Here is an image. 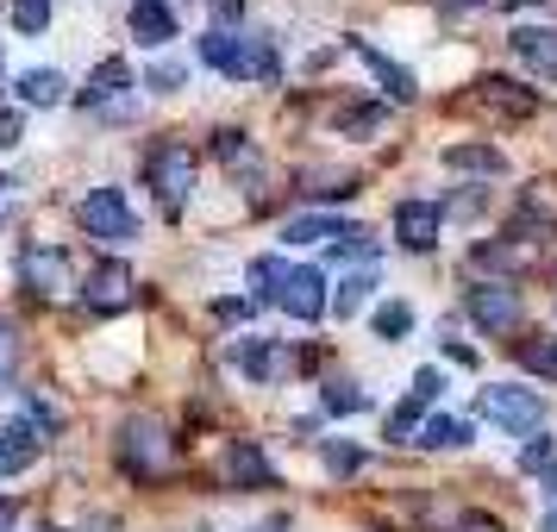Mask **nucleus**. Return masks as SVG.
I'll use <instances>...</instances> for the list:
<instances>
[{
	"instance_id": "obj_7",
	"label": "nucleus",
	"mask_w": 557,
	"mask_h": 532,
	"mask_svg": "<svg viewBox=\"0 0 557 532\" xmlns=\"http://www.w3.org/2000/svg\"><path fill=\"white\" fill-rule=\"evenodd\" d=\"M232 363H238L251 382H276V376H288L295 357L282 351L276 338H238V345H232Z\"/></svg>"
},
{
	"instance_id": "obj_45",
	"label": "nucleus",
	"mask_w": 557,
	"mask_h": 532,
	"mask_svg": "<svg viewBox=\"0 0 557 532\" xmlns=\"http://www.w3.org/2000/svg\"><path fill=\"white\" fill-rule=\"evenodd\" d=\"M507 13H513V7H545V0H502Z\"/></svg>"
},
{
	"instance_id": "obj_38",
	"label": "nucleus",
	"mask_w": 557,
	"mask_h": 532,
	"mask_svg": "<svg viewBox=\"0 0 557 532\" xmlns=\"http://www.w3.org/2000/svg\"><path fill=\"white\" fill-rule=\"evenodd\" d=\"M413 395H420V401H432V395H438V370H420V376H413Z\"/></svg>"
},
{
	"instance_id": "obj_14",
	"label": "nucleus",
	"mask_w": 557,
	"mask_h": 532,
	"mask_svg": "<svg viewBox=\"0 0 557 532\" xmlns=\"http://www.w3.org/2000/svg\"><path fill=\"white\" fill-rule=\"evenodd\" d=\"M513 57L520 63H532V70H545V76H557V26H513Z\"/></svg>"
},
{
	"instance_id": "obj_46",
	"label": "nucleus",
	"mask_w": 557,
	"mask_h": 532,
	"mask_svg": "<svg viewBox=\"0 0 557 532\" xmlns=\"http://www.w3.org/2000/svg\"><path fill=\"white\" fill-rule=\"evenodd\" d=\"M251 532H282V520H263V527H251Z\"/></svg>"
},
{
	"instance_id": "obj_9",
	"label": "nucleus",
	"mask_w": 557,
	"mask_h": 532,
	"mask_svg": "<svg viewBox=\"0 0 557 532\" xmlns=\"http://www.w3.org/2000/svg\"><path fill=\"white\" fill-rule=\"evenodd\" d=\"M395 238L407 251H432L438 245V207L432 201H401L395 207Z\"/></svg>"
},
{
	"instance_id": "obj_1",
	"label": "nucleus",
	"mask_w": 557,
	"mask_h": 532,
	"mask_svg": "<svg viewBox=\"0 0 557 532\" xmlns=\"http://www.w3.org/2000/svg\"><path fill=\"white\" fill-rule=\"evenodd\" d=\"M201 63L207 70H220L226 82H276L282 70H276V45L270 38H238V32H226V26H213V32H201Z\"/></svg>"
},
{
	"instance_id": "obj_44",
	"label": "nucleus",
	"mask_w": 557,
	"mask_h": 532,
	"mask_svg": "<svg viewBox=\"0 0 557 532\" xmlns=\"http://www.w3.org/2000/svg\"><path fill=\"white\" fill-rule=\"evenodd\" d=\"M539 532H557V507H552V514H545V520H539Z\"/></svg>"
},
{
	"instance_id": "obj_40",
	"label": "nucleus",
	"mask_w": 557,
	"mask_h": 532,
	"mask_svg": "<svg viewBox=\"0 0 557 532\" xmlns=\"http://www.w3.org/2000/svg\"><path fill=\"white\" fill-rule=\"evenodd\" d=\"M238 13H245V0H213V20H220V26H232Z\"/></svg>"
},
{
	"instance_id": "obj_36",
	"label": "nucleus",
	"mask_w": 557,
	"mask_h": 532,
	"mask_svg": "<svg viewBox=\"0 0 557 532\" xmlns=\"http://www.w3.org/2000/svg\"><path fill=\"white\" fill-rule=\"evenodd\" d=\"M182 76H188L182 63H157V70H151V88H182Z\"/></svg>"
},
{
	"instance_id": "obj_34",
	"label": "nucleus",
	"mask_w": 557,
	"mask_h": 532,
	"mask_svg": "<svg viewBox=\"0 0 557 532\" xmlns=\"http://www.w3.org/2000/svg\"><path fill=\"white\" fill-rule=\"evenodd\" d=\"M552 457H557V445H552V438H532L527 451H520V463H527V470H545Z\"/></svg>"
},
{
	"instance_id": "obj_17",
	"label": "nucleus",
	"mask_w": 557,
	"mask_h": 532,
	"mask_svg": "<svg viewBox=\"0 0 557 532\" xmlns=\"http://www.w3.org/2000/svg\"><path fill=\"white\" fill-rule=\"evenodd\" d=\"M445 170H463V176H502L507 157L495 145H445Z\"/></svg>"
},
{
	"instance_id": "obj_13",
	"label": "nucleus",
	"mask_w": 557,
	"mask_h": 532,
	"mask_svg": "<svg viewBox=\"0 0 557 532\" xmlns=\"http://www.w3.org/2000/svg\"><path fill=\"white\" fill-rule=\"evenodd\" d=\"M163 457H170V438L157 420H132L126 426V463L132 470H163Z\"/></svg>"
},
{
	"instance_id": "obj_4",
	"label": "nucleus",
	"mask_w": 557,
	"mask_h": 532,
	"mask_svg": "<svg viewBox=\"0 0 557 532\" xmlns=\"http://www.w3.org/2000/svg\"><path fill=\"white\" fill-rule=\"evenodd\" d=\"M463 307H470V320H476L488 338L520 332V288H513V282H476V288L463 295Z\"/></svg>"
},
{
	"instance_id": "obj_41",
	"label": "nucleus",
	"mask_w": 557,
	"mask_h": 532,
	"mask_svg": "<svg viewBox=\"0 0 557 532\" xmlns=\"http://www.w3.org/2000/svg\"><path fill=\"white\" fill-rule=\"evenodd\" d=\"M213 313H220V320H245V313H251V301H213Z\"/></svg>"
},
{
	"instance_id": "obj_5",
	"label": "nucleus",
	"mask_w": 557,
	"mask_h": 532,
	"mask_svg": "<svg viewBox=\"0 0 557 532\" xmlns=\"http://www.w3.org/2000/svg\"><path fill=\"white\" fill-rule=\"evenodd\" d=\"M476 407L502 432H539L545 426V395H539V388H482Z\"/></svg>"
},
{
	"instance_id": "obj_31",
	"label": "nucleus",
	"mask_w": 557,
	"mask_h": 532,
	"mask_svg": "<svg viewBox=\"0 0 557 532\" xmlns=\"http://www.w3.org/2000/svg\"><path fill=\"white\" fill-rule=\"evenodd\" d=\"M326 470L332 477H357V470H363V451L345 445V438H326Z\"/></svg>"
},
{
	"instance_id": "obj_2",
	"label": "nucleus",
	"mask_w": 557,
	"mask_h": 532,
	"mask_svg": "<svg viewBox=\"0 0 557 532\" xmlns=\"http://www.w3.org/2000/svg\"><path fill=\"white\" fill-rule=\"evenodd\" d=\"M145 182L157 188V201L163 207H182L188 201V188H195V151L182 145V138H163L145 151Z\"/></svg>"
},
{
	"instance_id": "obj_39",
	"label": "nucleus",
	"mask_w": 557,
	"mask_h": 532,
	"mask_svg": "<svg viewBox=\"0 0 557 532\" xmlns=\"http://www.w3.org/2000/svg\"><path fill=\"white\" fill-rule=\"evenodd\" d=\"M7 382H13V338L0 332V388H7Z\"/></svg>"
},
{
	"instance_id": "obj_8",
	"label": "nucleus",
	"mask_w": 557,
	"mask_h": 532,
	"mask_svg": "<svg viewBox=\"0 0 557 532\" xmlns=\"http://www.w3.org/2000/svg\"><path fill=\"white\" fill-rule=\"evenodd\" d=\"M82 301L95 307V313H120V307L132 301V270H126V263H101V270H88Z\"/></svg>"
},
{
	"instance_id": "obj_27",
	"label": "nucleus",
	"mask_w": 557,
	"mask_h": 532,
	"mask_svg": "<svg viewBox=\"0 0 557 532\" xmlns=\"http://www.w3.org/2000/svg\"><path fill=\"white\" fill-rule=\"evenodd\" d=\"M282 276H288V263H282V257H257V263H251L257 301H276V295H282Z\"/></svg>"
},
{
	"instance_id": "obj_26",
	"label": "nucleus",
	"mask_w": 557,
	"mask_h": 532,
	"mask_svg": "<svg viewBox=\"0 0 557 532\" xmlns=\"http://www.w3.org/2000/svg\"><path fill=\"white\" fill-rule=\"evenodd\" d=\"M370 326H376V338H407V332H413V307L407 301H382Z\"/></svg>"
},
{
	"instance_id": "obj_25",
	"label": "nucleus",
	"mask_w": 557,
	"mask_h": 532,
	"mask_svg": "<svg viewBox=\"0 0 557 532\" xmlns=\"http://www.w3.org/2000/svg\"><path fill=\"white\" fill-rule=\"evenodd\" d=\"M520 363H527L532 376L557 382V338H520Z\"/></svg>"
},
{
	"instance_id": "obj_28",
	"label": "nucleus",
	"mask_w": 557,
	"mask_h": 532,
	"mask_svg": "<svg viewBox=\"0 0 557 532\" xmlns=\"http://www.w3.org/2000/svg\"><path fill=\"white\" fill-rule=\"evenodd\" d=\"M332 257H338V263H370V257H376V238H370L363 226H351L338 245H332Z\"/></svg>"
},
{
	"instance_id": "obj_23",
	"label": "nucleus",
	"mask_w": 557,
	"mask_h": 532,
	"mask_svg": "<svg viewBox=\"0 0 557 532\" xmlns=\"http://www.w3.org/2000/svg\"><path fill=\"white\" fill-rule=\"evenodd\" d=\"M420 445H426V451H463V445H470V420H445V413H438V420H426V426H420Z\"/></svg>"
},
{
	"instance_id": "obj_15",
	"label": "nucleus",
	"mask_w": 557,
	"mask_h": 532,
	"mask_svg": "<svg viewBox=\"0 0 557 532\" xmlns=\"http://www.w3.org/2000/svg\"><path fill=\"white\" fill-rule=\"evenodd\" d=\"M226 477L238 482V488H270V482H276V470H270V457L257 451L251 438H238V445L226 451Z\"/></svg>"
},
{
	"instance_id": "obj_24",
	"label": "nucleus",
	"mask_w": 557,
	"mask_h": 532,
	"mask_svg": "<svg viewBox=\"0 0 557 532\" xmlns=\"http://www.w3.org/2000/svg\"><path fill=\"white\" fill-rule=\"evenodd\" d=\"M63 88H70V82L57 76V70H26V76H20V101L26 107H57Z\"/></svg>"
},
{
	"instance_id": "obj_22",
	"label": "nucleus",
	"mask_w": 557,
	"mask_h": 532,
	"mask_svg": "<svg viewBox=\"0 0 557 532\" xmlns=\"http://www.w3.org/2000/svg\"><path fill=\"white\" fill-rule=\"evenodd\" d=\"M370 288H376V276H370V270L345 276L338 288H332V313H338V320H357V313L370 307Z\"/></svg>"
},
{
	"instance_id": "obj_3",
	"label": "nucleus",
	"mask_w": 557,
	"mask_h": 532,
	"mask_svg": "<svg viewBox=\"0 0 557 532\" xmlns=\"http://www.w3.org/2000/svg\"><path fill=\"white\" fill-rule=\"evenodd\" d=\"M82 226H88V238L132 245V238H138V213L126 207L120 188H88V195H82Z\"/></svg>"
},
{
	"instance_id": "obj_19",
	"label": "nucleus",
	"mask_w": 557,
	"mask_h": 532,
	"mask_svg": "<svg viewBox=\"0 0 557 532\" xmlns=\"http://www.w3.org/2000/svg\"><path fill=\"white\" fill-rule=\"evenodd\" d=\"M213 151H220V163H226L238 182L263 176V163H257V151H251V138H245V132H220V138H213Z\"/></svg>"
},
{
	"instance_id": "obj_11",
	"label": "nucleus",
	"mask_w": 557,
	"mask_h": 532,
	"mask_svg": "<svg viewBox=\"0 0 557 532\" xmlns=\"http://www.w3.org/2000/svg\"><path fill=\"white\" fill-rule=\"evenodd\" d=\"M351 51L363 57V63H370V76L382 82V95H388V101H413V70H401L395 57H382L376 45H370V38H351Z\"/></svg>"
},
{
	"instance_id": "obj_37",
	"label": "nucleus",
	"mask_w": 557,
	"mask_h": 532,
	"mask_svg": "<svg viewBox=\"0 0 557 532\" xmlns=\"http://www.w3.org/2000/svg\"><path fill=\"white\" fill-rule=\"evenodd\" d=\"M20 145V113H0V151H13Z\"/></svg>"
},
{
	"instance_id": "obj_12",
	"label": "nucleus",
	"mask_w": 557,
	"mask_h": 532,
	"mask_svg": "<svg viewBox=\"0 0 557 532\" xmlns=\"http://www.w3.org/2000/svg\"><path fill=\"white\" fill-rule=\"evenodd\" d=\"M20 276H26L32 295H63V288H70V257L63 251H26Z\"/></svg>"
},
{
	"instance_id": "obj_6",
	"label": "nucleus",
	"mask_w": 557,
	"mask_h": 532,
	"mask_svg": "<svg viewBox=\"0 0 557 532\" xmlns=\"http://www.w3.org/2000/svg\"><path fill=\"white\" fill-rule=\"evenodd\" d=\"M276 307L282 313H295V320H307V326H313V320H320V313H326V276H320V270H313V263H301V270H295V263H288V276H282V295H276Z\"/></svg>"
},
{
	"instance_id": "obj_20",
	"label": "nucleus",
	"mask_w": 557,
	"mask_h": 532,
	"mask_svg": "<svg viewBox=\"0 0 557 532\" xmlns=\"http://www.w3.org/2000/svg\"><path fill=\"white\" fill-rule=\"evenodd\" d=\"M126 88H132V70L120 63V57H107L101 70L88 76V88H82V95H88V107H101V101H120ZM120 107H126V101H120Z\"/></svg>"
},
{
	"instance_id": "obj_43",
	"label": "nucleus",
	"mask_w": 557,
	"mask_h": 532,
	"mask_svg": "<svg viewBox=\"0 0 557 532\" xmlns=\"http://www.w3.org/2000/svg\"><path fill=\"white\" fill-rule=\"evenodd\" d=\"M13 527V502H0V532Z\"/></svg>"
},
{
	"instance_id": "obj_30",
	"label": "nucleus",
	"mask_w": 557,
	"mask_h": 532,
	"mask_svg": "<svg viewBox=\"0 0 557 532\" xmlns=\"http://www.w3.org/2000/svg\"><path fill=\"white\" fill-rule=\"evenodd\" d=\"M51 26V0H13V32H45Z\"/></svg>"
},
{
	"instance_id": "obj_33",
	"label": "nucleus",
	"mask_w": 557,
	"mask_h": 532,
	"mask_svg": "<svg viewBox=\"0 0 557 532\" xmlns=\"http://www.w3.org/2000/svg\"><path fill=\"white\" fill-rule=\"evenodd\" d=\"M382 120H388L382 107H345V113H338V126L345 132H382Z\"/></svg>"
},
{
	"instance_id": "obj_10",
	"label": "nucleus",
	"mask_w": 557,
	"mask_h": 532,
	"mask_svg": "<svg viewBox=\"0 0 557 532\" xmlns=\"http://www.w3.org/2000/svg\"><path fill=\"white\" fill-rule=\"evenodd\" d=\"M132 38H138L145 51H163V45L176 38V13H170L163 0H132Z\"/></svg>"
},
{
	"instance_id": "obj_21",
	"label": "nucleus",
	"mask_w": 557,
	"mask_h": 532,
	"mask_svg": "<svg viewBox=\"0 0 557 532\" xmlns=\"http://www.w3.org/2000/svg\"><path fill=\"white\" fill-rule=\"evenodd\" d=\"M476 107H488V113H507V120H527L532 107V95H520L513 82H482V95H476Z\"/></svg>"
},
{
	"instance_id": "obj_29",
	"label": "nucleus",
	"mask_w": 557,
	"mask_h": 532,
	"mask_svg": "<svg viewBox=\"0 0 557 532\" xmlns=\"http://www.w3.org/2000/svg\"><path fill=\"white\" fill-rule=\"evenodd\" d=\"M370 395L357 388V382H326V413H363Z\"/></svg>"
},
{
	"instance_id": "obj_32",
	"label": "nucleus",
	"mask_w": 557,
	"mask_h": 532,
	"mask_svg": "<svg viewBox=\"0 0 557 532\" xmlns=\"http://www.w3.org/2000/svg\"><path fill=\"white\" fill-rule=\"evenodd\" d=\"M420 407H426L420 395H407V401L395 407V413H388V438H395V445H401L407 432H420Z\"/></svg>"
},
{
	"instance_id": "obj_35",
	"label": "nucleus",
	"mask_w": 557,
	"mask_h": 532,
	"mask_svg": "<svg viewBox=\"0 0 557 532\" xmlns=\"http://www.w3.org/2000/svg\"><path fill=\"white\" fill-rule=\"evenodd\" d=\"M451 527L457 532H502V520H495V514H457Z\"/></svg>"
},
{
	"instance_id": "obj_42",
	"label": "nucleus",
	"mask_w": 557,
	"mask_h": 532,
	"mask_svg": "<svg viewBox=\"0 0 557 532\" xmlns=\"http://www.w3.org/2000/svg\"><path fill=\"white\" fill-rule=\"evenodd\" d=\"M445 13H470V7H482V0H438Z\"/></svg>"
},
{
	"instance_id": "obj_18",
	"label": "nucleus",
	"mask_w": 557,
	"mask_h": 532,
	"mask_svg": "<svg viewBox=\"0 0 557 532\" xmlns=\"http://www.w3.org/2000/svg\"><path fill=\"white\" fill-rule=\"evenodd\" d=\"M345 220H332V213H301V220H288V226H282V238H288V245H338V238H345Z\"/></svg>"
},
{
	"instance_id": "obj_16",
	"label": "nucleus",
	"mask_w": 557,
	"mask_h": 532,
	"mask_svg": "<svg viewBox=\"0 0 557 532\" xmlns=\"http://www.w3.org/2000/svg\"><path fill=\"white\" fill-rule=\"evenodd\" d=\"M38 445H45V438H38L26 420H20V426H0V477H20L32 457H38Z\"/></svg>"
}]
</instances>
